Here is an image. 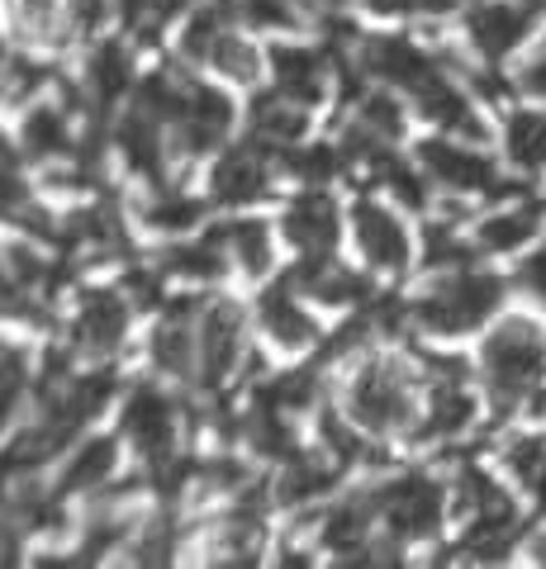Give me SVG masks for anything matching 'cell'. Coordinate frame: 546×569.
<instances>
[{"label":"cell","instance_id":"7402d4cb","mask_svg":"<svg viewBox=\"0 0 546 569\" xmlns=\"http://www.w3.org/2000/svg\"><path fill=\"white\" fill-rule=\"evenodd\" d=\"M115 441L110 437H91V441H81L77 456L67 460V475H62V489L67 493H81V489H96L105 485V479L115 475Z\"/></svg>","mask_w":546,"mask_h":569},{"label":"cell","instance_id":"5bb4252c","mask_svg":"<svg viewBox=\"0 0 546 569\" xmlns=\"http://www.w3.org/2000/svg\"><path fill=\"white\" fill-rule=\"evenodd\" d=\"M176 129H181L190 152H209V148H219V142L228 138V129H234V104H228L224 91H209V86H186V104H181Z\"/></svg>","mask_w":546,"mask_h":569},{"label":"cell","instance_id":"44dd1931","mask_svg":"<svg viewBox=\"0 0 546 569\" xmlns=\"http://www.w3.org/2000/svg\"><path fill=\"white\" fill-rule=\"evenodd\" d=\"M86 81H91V96L100 104H115L119 96L133 86V62H129V52L119 48V43H100L91 52V67H86Z\"/></svg>","mask_w":546,"mask_h":569},{"label":"cell","instance_id":"d6a6232c","mask_svg":"<svg viewBox=\"0 0 546 569\" xmlns=\"http://www.w3.org/2000/svg\"><path fill=\"white\" fill-rule=\"evenodd\" d=\"M24 385H29V370L20 361V351H6V356H0V432L10 427L14 408H20Z\"/></svg>","mask_w":546,"mask_h":569},{"label":"cell","instance_id":"d6986e66","mask_svg":"<svg viewBox=\"0 0 546 569\" xmlns=\"http://www.w3.org/2000/svg\"><path fill=\"white\" fill-rule=\"evenodd\" d=\"M537 228H542V209L537 204H514V209L489 213V219L475 228V242H480L485 252H518Z\"/></svg>","mask_w":546,"mask_h":569},{"label":"cell","instance_id":"e0dca14e","mask_svg":"<svg viewBox=\"0 0 546 569\" xmlns=\"http://www.w3.org/2000/svg\"><path fill=\"white\" fill-rule=\"evenodd\" d=\"M152 361L167 376H196L200 366V328H190L181 313H171L162 328L152 332Z\"/></svg>","mask_w":546,"mask_h":569},{"label":"cell","instance_id":"2e32d148","mask_svg":"<svg viewBox=\"0 0 546 569\" xmlns=\"http://www.w3.org/2000/svg\"><path fill=\"white\" fill-rule=\"evenodd\" d=\"M271 71H276V91L290 96L299 104H314L324 100V77H328V62L309 48H276L271 52Z\"/></svg>","mask_w":546,"mask_h":569},{"label":"cell","instance_id":"4dcf8cb0","mask_svg":"<svg viewBox=\"0 0 546 569\" xmlns=\"http://www.w3.org/2000/svg\"><path fill=\"white\" fill-rule=\"evenodd\" d=\"M143 223L157 233H186V228L200 223V204L186 200V194H152L143 204Z\"/></svg>","mask_w":546,"mask_h":569},{"label":"cell","instance_id":"ac0fdd59","mask_svg":"<svg viewBox=\"0 0 546 569\" xmlns=\"http://www.w3.org/2000/svg\"><path fill=\"white\" fill-rule=\"evenodd\" d=\"M305 129H309V114H305V104L290 100V96L276 91V96L252 104V138L271 142V148H286V142L305 138Z\"/></svg>","mask_w":546,"mask_h":569},{"label":"cell","instance_id":"83f0119b","mask_svg":"<svg viewBox=\"0 0 546 569\" xmlns=\"http://www.w3.org/2000/svg\"><path fill=\"white\" fill-rule=\"evenodd\" d=\"M67 14V0H14V24L29 43H58Z\"/></svg>","mask_w":546,"mask_h":569},{"label":"cell","instance_id":"8d00e7d4","mask_svg":"<svg viewBox=\"0 0 546 569\" xmlns=\"http://www.w3.org/2000/svg\"><path fill=\"white\" fill-rule=\"evenodd\" d=\"M361 123L371 133H380V138H399V129H404V110H399V100L395 96H366V104H361Z\"/></svg>","mask_w":546,"mask_h":569},{"label":"cell","instance_id":"484cf974","mask_svg":"<svg viewBox=\"0 0 546 569\" xmlns=\"http://www.w3.org/2000/svg\"><path fill=\"white\" fill-rule=\"evenodd\" d=\"M224 247L238 257V266H242L248 276H267V271H271V233H267V223H257V219L228 223Z\"/></svg>","mask_w":546,"mask_h":569},{"label":"cell","instance_id":"8992f818","mask_svg":"<svg viewBox=\"0 0 546 569\" xmlns=\"http://www.w3.org/2000/svg\"><path fill=\"white\" fill-rule=\"evenodd\" d=\"M418 167L428 181L437 186H447L456 194H508V186H499V171L495 162L480 152V148H470V142L461 138H428L418 148Z\"/></svg>","mask_w":546,"mask_h":569},{"label":"cell","instance_id":"9c48e42d","mask_svg":"<svg viewBox=\"0 0 546 569\" xmlns=\"http://www.w3.org/2000/svg\"><path fill=\"white\" fill-rule=\"evenodd\" d=\"M361 58H366V71H371V77L390 81L395 91H404V96H414L423 81H433L437 71L447 67V62H437L433 52H423L409 39H371L361 48Z\"/></svg>","mask_w":546,"mask_h":569},{"label":"cell","instance_id":"1f68e13d","mask_svg":"<svg viewBox=\"0 0 546 569\" xmlns=\"http://www.w3.org/2000/svg\"><path fill=\"white\" fill-rule=\"evenodd\" d=\"M314 389H319L314 370H290V376H280V380H271L267 389H261V399H267L271 408H280V413H299V408L314 403Z\"/></svg>","mask_w":546,"mask_h":569},{"label":"cell","instance_id":"836d02e7","mask_svg":"<svg viewBox=\"0 0 546 569\" xmlns=\"http://www.w3.org/2000/svg\"><path fill=\"white\" fill-rule=\"evenodd\" d=\"M428 266L433 271H461V266H470V247L456 238L447 223H433L428 228Z\"/></svg>","mask_w":546,"mask_h":569},{"label":"cell","instance_id":"52a82bcc","mask_svg":"<svg viewBox=\"0 0 546 569\" xmlns=\"http://www.w3.org/2000/svg\"><path fill=\"white\" fill-rule=\"evenodd\" d=\"M242 361V313L234 305H215L200 318V366L196 376L205 389H219Z\"/></svg>","mask_w":546,"mask_h":569},{"label":"cell","instance_id":"6da1fadb","mask_svg":"<svg viewBox=\"0 0 546 569\" xmlns=\"http://www.w3.org/2000/svg\"><path fill=\"white\" fill-rule=\"evenodd\" d=\"M485 389L499 403V413H514L523 399L537 395L546 376V337L533 318H504L480 347Z\"/></svg>","mask_w":546,"mask_h":569},{"label":"cell","instance_id":"8fae6325","mask_svg":"<svg viewBox=\"0 0 546 569\" xmlns=\"http://www.w3.org/2000/svg\"><path fill=\"white\" fill-rule=\"evenodd\" d=\"M286 238L295 242L299 261L332 257V242H338V204H332L324 190L299 194L286 209Z\"/></svg>","mask_w":546,"mask_h":569},{"label":"cell","instance_id":"277c9868","mask_svg":"<svg viewBox=\"0 0 546 569\" xmlns=\"http://www.w3.org/2000/svg\"><path fill=\"white\" fill-rule=\"evenodd\" d=\"M371 503H376V518H385V527L399 541H428L443 527L447 489L433 475H399L371 493Z\"/></svg>","mask_w":546,"mask_h":569},{"label":"cell","instance_id":"74e56055","mask_svg":"<svg viewBox=\"0 0 546 569\" xmlns=\"http://www.w3.org/2000/svg\"><path fill=\"white\" fill-rule=\"evenodd\" d=\"M324 437H328V451L338 456V460H361V437L351 432V427H343L338 418L324 422Z\"/></svg>","mask_w":546,"mask_h":569},{"label":"cell","instance_id":"9a60e30c","mask_svg":"<svg viewBox=\"0 0 546 569\" xmlns=\"http://www.w3.org/2000/svg\"><path fill=\"white\" fill-rule=\"evenodd\" d=\"M290 284L295 280H280L271 284L267 295H261V305H257V318H261V328H267L280 347H309V342H319V323L295 305V295H290Z\"/></svg>","mask_w":546,"mask_h":569},{"label":"cell","instance_id":"f546056e","mask_svg":"<svg viewBox=\"0 0 546 569\" xmlns=\"http://www.w3.org/2000/svg\"><path fill=\"white\" fill-rule=\"evenodd\" d=\"M205 62L215 71H224V77H234V81H252L257 77V48L248 39H238V33H228V29H219V39L209 43Z\"/></svg>","mask_w":546,"mask_h":569},{"label":"cell","instance_id":"3957f363","mask_svg":"<svg viewBox=\"0 0 546 569\" xmlns=\"http://www.w3.org/2000/svg\"><path fill=\"white\" fill-rule=\"evenodd\" d=\"M347 413L361 432L390 437L414 422V380L399 361H366L347 389Z\"/></svg>","mask_w":546,"mask_h":569},{"label":"cell","instance_id":"4316f807","mask_svg":"<svg viewBox=\"0 0 546 569\" xmlns=\"http://www.w3.org/2000/svg\"><path fill=\"white\" fill-rule=\"evenodd\" d=\"M371 518H376V503H343L328 512L324 522V546H332L338 556H351L357 546H366L371 537Z\"/></svg>","mask_w":546,"mask_h":569},{"label":"cell","instance_id":"ee69618b","mask_svg":"<svg viewBox=\"0 0 546 569\" xmlns=\"http://www.w3.org/2000/svg\"><path fill=\"white\" fill-rule=\"evenodd\" d=\"M533 418H546V395H537V399H533Z\"/></svg>","mask_w":546,"mask_h":569},{"label":"cell","instance_id":"ba28073f","mask_svg":"<svg viewBox=\"0 0 546 569\" xmlns=\"http://www.w3.org/2000/svg\"><path fill=\"white\" fill-rule=\"evenodd\" d=\"M125 432L133 437V447L143 451L152 466L157 460H167L176 451V403L152 385L133 389L129 408H125Z\"/></svg>","mask_w":546,"mask_h":569},{"label":"cell","instance_id":"60d3db41","mask_svg":"<svg viewBox=\"0 0 546 569\" xmlns=\"http://www.w3.org/2000/svg\"><path fill=\"white\" fill-rule=\"evenodd\" d=\"M67 10H72L77 24H96L105 14V0H67Z\"/></svg>","mask_w":546,"mask_h":569},{"label":"cell","instance_id":"d590c367","mask_svg":"<svg viewBox=\"0 0 546 569\" xmlns=\"http://www.w3.org/2000/svg\"><path fill=\"white\" fill-rule=\"evenodd\" d=\"M343 162H347V152H332V148H324V142H319V148H305V152H290V167L305 176V181H314V186L332 181Z\"/></svg>","mask_w":546,"mask_h":569},{"label":"cell","instance_id":"f1b7e54d","mask_svg":"<svg viewBox=\"0 0 546 569\" xmlns=\"http://www.w3.org/2000/svg\"><path fill=\"white\" fill-rule=\"evenodd\" d=\"M162 271L167 276H181V280H219L224 276V252L209 242H190V247H171L162 257Z\"/></svg>","mask_w":546,"mask_h":569},{"label":"cell","instance_id":"b9f144b4","mask_svg":"<svg viewBox=\"0 0 546 569\" xmlns=\"http://www.w3.org/2000/svg\"><path fill=\"white\" fill-rule=\"evenodd\" d=\"M456 6H461V0H414V14H447Z\"/></svg>","mask_w":546,"mask_h":569},{"label":"cell","instance_id":"603a6c76","mask_svg":"<svg viewBox=\"0 0 546 569\" xmlns=\"http://www.w3.org/2000/svg\"><path fill=\"white\" fill-rule=\"evenodd\" d=\"M157 129H162V123H157L152 114H143L138 110L125 129H119V148H125V162L133 167V171H143V176H162V138H157Z\"/></svg>","mask_w":546,"mask_h":569},{"label":"cell","instance_id":"e575fe53","mask_svg":"<svg viewBox=\"0 0 546 569\" xmlns=\"http://www.w3.org/2000/svg\"><path fill=\"white\" fill-rule=\"evenodd\" d=\"M228 10L242 14L248 24H261V29H286L295 20L290 0H228Z\"/></svg>","mask_w":546,"mask_h":569},{"label":"cell","instance_id":"d4e9b609","mask_svg":"<svg viewBox=\"0 0 546 569\" xmlns=\"http://www.w3.org/2000/svg\"><path fill=\"white\" fill-rule=\"evenodd\" d=\"M332 479H338V470H332L328 460L290 456L286 479L276 485V493H280V503H309V498H324L332 489Z\"/></svg>","mask_w":546,"mask_h":569},{"label":"cell","instance_id":"5b68a950","mask_svg":"<svg viewBox=\"0 0 546 569\" xmlns=\"http://www.w3.org/2000/svg\"><path fill=\"white\" fill-rule=\"evenodd\" d=\"M546 0H475L466 10V39L485 62H504L542 20Z\"/></svg>","mask_w":546,"mask_h":569},{"label":"cell","instance_id":"30bf717a","mask_svg":"<svg viewBox=\"0 0 546 569\" xmlns=\"http://www.w3.org/2000/svg\"><path fill=\"white\" fill-rule=\"evenodd\" d=\"M129 332V305L119 290H91L77 309L72 323V342L91 356H110Z\"/></svg>","mask_w":546,"mask_h":569},{"label":"cell","instance_id":"ffe728a7","mask_svg":"<svg viewBox=\"0 0 546 569\" xmlns=\"http://www.w3.org/2000/svg\"><path fill=\"white\" fill-rule=\"evenodd\" d=\"M504 152L518 171H542L546 167V114L518 110L504 123Z\"/></svg>","mask_w":546,"mask_h":569},{"label":"cell","instance_id":"7a4b0ae2","mask_svg":"<svg viewBox=\"0 0 546 569\" xmlns=\"http://www.w3.org/2000/svg\"><path fill=\"white\" fill-rule=\"evenodd\" d=\"M504 305V284L499 276H485L475 266H461V271H447V280H437L428 295L414 299V323L428 328L437 337H461L470 328H480L489 313Z\"/></svg>","mask_w":546,"mask_h":569},{"label":"cell","instance_id":"7c38bea8","mask_svg":"<svg viewBox=\"0 0 546 569\" xmlns=\"http://www.w3.org/2000/svg\"><path fill=\"white\" fill-rule=\"evenodd\" d=\"M351 228H357V242L376 271H404L409 266V233L385 204L361 200L351 209Z\"/></svg>","mask_w":546,"mask_h":569},{"label":"cell","instance_id":"cb8c5ba5","mask_svg":"<svg viewBox=\"0 0 546 569\" xmlns=\"http://www.w3.org/2000/svg\"><path fill=\"white\" fill-rule=\"evenodd\" d=\"M24 148L33 157L72 152V123H67V114L52 110V104H33V110L24 114Z\"/></svg>","mask_w":546,"mask_h":569},{"label":"cell","instance_id":"f35d334b","mask_svg":"<svg viewBox=\"0 0 546 569\" xmlns=\"http://www.w3.org/2000/svg\"><path fill=\"white\" fill-rule=\"evenodd\" d=\"M518 280L527 284V295H537V299H542V305H546V242L537 247V252H533V257H527V261H523V271H518Z\"/></svg>","mask_w":546,"mask_h":569},{"label":"cell","instance_id":"ab89813d","mask_svg":"<svg viewBox=\"0 0 546 569\" xmlns=\"http://www.w3.org/2000/svg\"><path fill=\"white\" fill-rule=\"evenodd\" d=\"M518 86H523V91L533 96V100H546V52H542V58H533V62L523 67Z\"/></svg>","mask_w":546,"mask_h":569},{"label":"cell","instance_id":"7bdbcfd3","mask_svg":"<svg viewBox=\"0 0 546 569\" xmlns=\"http://www.w3.org/2000/svg\"><path fill=\"white\" fill-rule=\"evenodd\" d=\"M527 550H533V560L546 565V537H533V546H527Z\"/></svg>","mask_w":546,"mask_h":569},{"label":"cell","instance_id":"4fadbf2b","mask_svg":"<svg viewBox=\"0 0 546 569\" xmlns=\"http://www.w3.org/2000/svg\"><path fill=\"white\" fill-rule=\"evenodd\" d=\"M271 142L252 138L248 148H234L224 157V162L215 167V200L219 204H252L267 194L271 176H267V162H271Z\"/></svg>","mask_w":546,"mask_h":569}]
</instances>
